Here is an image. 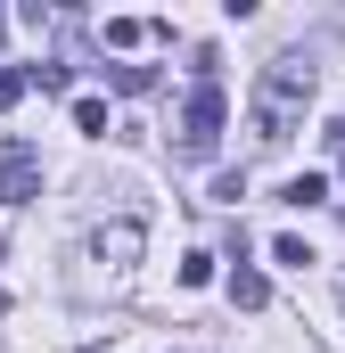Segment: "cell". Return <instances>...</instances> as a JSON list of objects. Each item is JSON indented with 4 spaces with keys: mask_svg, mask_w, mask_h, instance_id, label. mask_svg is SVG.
<instances>
[{
    "mask_svg": "<svg viewBox=\"0 0 345 353\" xmlns=\"http://www.w3.org/2000/svg\"><path fill=\"white\" fill-rule=\"evenodd\" d=\"M313 83H321V66L304 50H279L263 66V83H255V140L263 148H288L296 140V115L313 107Z\"/></svg>",
    "mask_w": 345,
    "mask_h": 353,
    "instance_id": "obj_1",
    "label": "cell"
},
{
    "mask_svg": "<svg viewBox=\"0 0 345 353\" xmlns=\"http://www.w3.org/2000/svg\"><path fill=\"white\" fill-rule=\"evenodd\" d=\"M222 115H230L222 83H197V90H189V107H181V157H214V132H222Z\"/></svg>",
    "mask_w": 345,
    "mask_h": 353,
    "instance_id": "obj_2",
    "label": "cell"
},
{
    "mask_svg": "<svg viewBox=\"0 0 345 353\" xmlns=\"http://www.w3.org/2000/svg\"><path fill=\"white\" fill-rule=\"evenodd\" d=\"M41 197V157H33V140H8V157H0V205H33Z\"/></svg>",
    "mask_w": 345,
    "mask_h": 353,
    "instance_id": "obj_3",
    "label": "cell"
},
{
    "mask_svg": "<svg viewBox=\"0 0 345 353\" xmlns=\"http://www.w3.org/2000/svg\"><path fill=\"white\" fill-rule=\"evenodd\" d=\"M140 247H148V230H140V222H99V230H90V255H99V263H140Z\"/></svg>",
    "mask_w": 345,
    "mask_h": 353,
    "instance_id": "obj_4",
    "label": "cell"
},
{
    "mask_svg": "<svg viewBox=\"0 0 345 353\" xmlns=\"http://www.w3.org/2000/svg\"><path fill=\"white\" fill-rule=\"evenodd\" d=\"M230 304L263 312V304H271V279H263V271H230Z\"/></svg>",
    "mask_w": 345,
    "mask_h": 353,
    "instance_id": "obj_5",
    "label": "cell"
},
{
    "mask_svg": "<svg viewBox=\"0 0 345 353\" xmlns=\"http://www.w3.org/2000/svg\"><path fill=\"white\" fill-rule=\"evenodd\" d=\"M321 197H329V181H321V173H296L288 189H279V205H321Z\"/></svg>",
    "mask_w": 345,
    "mask_h": 353,
    "instance_id": "obj_6",
    "label": "cell"
},
{
    "mask_svg": "<svg viewBox=\"0 0 345 353\" xmlns=\"http://www.w3.org/2000/svg\"><path fill=\"white\" fill-rule=\"evenodd\" d=\"M75 132H90V140L107 132V99H75Z\"/></svg>",
    "mask_w": 345,
    "mask_h": 353,
    "instance_id": "obj_7",
    "label": "cell"
},
{
    "mask_svg": "<svg viewBox=\"0 0 345 353\" xmlns=\"http://www.w3.org/2000/svg\"><path fill=\"white\" fill-rule=\"evenodd\" d=\"M271 263H288V271H304V263H313V247H304V239H271Z\"/></svg>",
    "mask_w": 345,
    "mask_h": 353,
    "instance_id": "obj_8",
    "label": "cell"
},
{
    "mask_svg": "<svg viewBox=\"0 0 345 353\" xmlns=\"http://www.w3.org/2000/svg\"><path fill=\"white\" fill-rule=\"evenodd\" d=\"M25 90H33V83H25V66H0V115H8V107H17Z\"/></svg>",
    "mask_w": 345,
    "mask_h": 353,
    "instance_id": "obj_9",
    "label": "cell"
},
{
    "mask_svg": "<svg viewBox=\"0 0 345 353\" xmlns=\"http://www.w3.org/2000/svg\"><path fill=\"white\" fill-rule=\"evenodd\" d=\"M25 83H41V90H66V83H75V66H25Z\"/></svg>",
    "mask_w": 345,
    "mask_h": 353,
    "instance_id": "obj_10",
    "label": "cell"
},
{
    "mask_svg": "<svg viewBox=\"0 0 345 353\" xmlns=\"http://www.w3.org/2000/svg\"><path fill=\"white\" fill-rule=\"evenodd\" d=\"M107 83H115V90H148L157 74H148V66H107Z\"/></svg>",
    "mask_w": 345,
    "mask_h": 353,
    "instance_id": "obj_11",
    "label": "cell"
},
{
    "mask_svg": "<svg viewBox=\"0 0 345 353\" xmlns=\"http://www.w3.org/2000/svg\"><path fill=\"white\" fill-rule=\"evenodd\" d=\"M247 197V173H214V205H239Z\"/></svg>",
    "mask_w": 345,
    "mask_h": 353,
    "instance_id": "obj_12",
    "label": "cell"
},
{
    "mask_svg": "<svg viewBox=\"0 0 345 353\" xmlns=\"http://www.w3.org/2000/svg\"><path fill=\"white\" fill-rule=\"evenodd\" d=\"M83 353H107V345H83Z\"/></svg>",
    "mask_w": 345,
    "mask_h": 353,
    "instance_id": "obj_13",
    "label": "cell"
}]
</instances>
